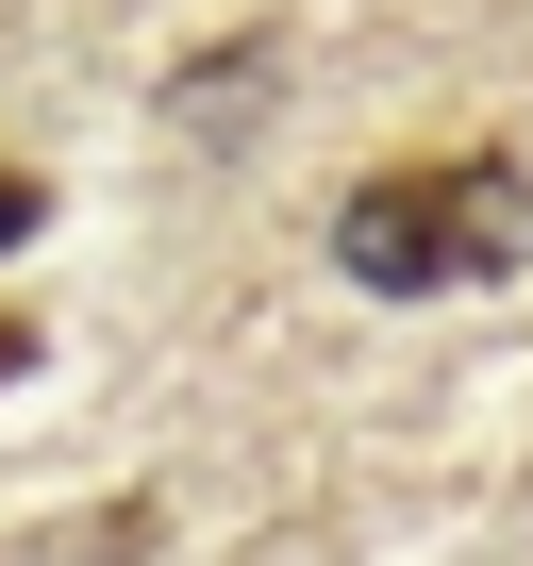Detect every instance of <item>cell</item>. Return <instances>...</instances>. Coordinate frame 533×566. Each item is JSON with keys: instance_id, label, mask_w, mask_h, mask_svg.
Wrapping results in <instances>:
<instances>
[{"instance_id": "obj_1", "label": "cell", "mask_w": 533, "mask_h": 566, "mask_svg": "<svg viewBox=\"0 0 533 566\" xmlns=\"http://www.w3.org/2000/svg\"><path fill=\"white\" fill-rule=\"evenodd\" d=\"M533 250V167L516 150H417V167H367L334 200V266L367 301H450V283H500Z\"/></svg>"}, {"instance_id": "obj_2", "label": "cell", "mask_w": 533, "mask_h": 566, "mask_svg": "<svg viewBox=\"0 0 533 566\" xmlns=\"http://www.w3.org/2000/svg\"><path fill=\"white\" fill-rule=\"evenodd\" d=\"M34 217H51V184H34V167H0V250H18Z\"/></svg>"}, {"instance_id": "obj_3", "label": "cell", "mask_w": 533, "mask_h": 566, "mask_svg": "<svg viewBox=\"0 0 533 566\" xmlns=\"http://www.w3.org/2000/svg\"><path fill=\"white\" fill-rule=\"evenodd\" d=\"M18 367H34V317H0V384H18Z\"/></svg>"}]
</instances>
